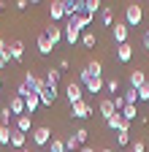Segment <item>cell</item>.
<instances>
[{
    "label": "cell",
    "mask_w": 149,
    "mask_h": 152,
    "mask_svg": "<svg viewBox=\"0 0 149 152\" xmlns=\"http://www.w3.org/2000/svg\"><path fill=\"white\" fill-rule=\"evenodd\" d=\"M141 19H144V8L138 3H127L125 6V25L127 27H138Z\"/></svg>",
    "instance_id": "cell-1"
},
{
    "label": "cell",
    "mask_w": 149,
    "mask_h": 152,
    "mask_svg": "<svg viewBox=\"0 0 149 152\" xmlns=\"http://www.w3.org/2000/svg\"><path fill=\"white\" fill-rule=\"evenodd\" d=\"M111 35H114L117 46H122V44H127V35H130V27H127L125 22H117V25H111Z\"/></svg>",
    "instance_id": "cell-2"
},
{
    "label": "cell",
    "mask_w": 149,
    "mask_h": 152,
    "mask_svg": "<svg viewBox=\"0 0 149 152\" xmlns=\"http://www.w3.org/2000/svg\"><path fill=\"white\" fill-rule=\"evenodd\" d=\"M38 98H41V103H44V106H52L54 101H57V87L44 82V87H41V92H38Z\"/></svg>",
    "instance_id": "cell-3"
},
{
    "label": "cell",
    "mask_w": 149,
    "mask_h": 152,
    "mask_svg": "<svg viewBox=\"0 0 149 152\" xmlns=\"http://www.w3.org/2000/svg\"><path fill=\"white\" fill-rule=\"evenodd\" d=\"M65 95H68V101H71V106H73V103H79V101H81L84 87H81L79 82H68V87H65Z\"/></svg>",
    "instance_id": "cell-4"
},
{
    "label": "cell",
    "mask_w": 149,
    "mask_h": 152,
    "mask_svg": "<svg viewBox=\"0 0 149 152\" xmlns=\"http://www.w3.org/2000/svg\"><path fill=\"white\" fill-rule=\"evenodd\" d=\"M52 139H54V136H52V130H49L46 125H41V128H35V130H33V141L38 144V147H46Z\"/></svg>",
    "instance_id": "cell-5"
},
{
    "label": "cell",
    "mask_w": 149,
    "mask_h": 152,
    "mask_svg": "<svg viewBox=\"0 0 149 152\" xmlns=\"http://www.w3.org/2000/svg\"><path fill=\"white\" fill-rule=\"evenodd\" d=\"M49 16H52V25L60 22V19H65V0H52L49 6Z\"/></svg>",
    "instance_id": "cell-6"
},
{
    "label": "cell",
    "mask_w": 149,
    "mask_h": 152,
    "mask_svg": "<svg viewBox=\"0 0 149 152\" xmlns=\"http://www.w3.org/2000/svg\"><path fill=\"white\" fill-rule=\"evenodd\" d=\"M89 114H92V106L84 103V101H79V103H73V106H71V117H76V120H87Z\"/></svg>",
    "instance_id": "cell-7"
},
{
    "label": "cell",
    "mask_w": 149,
    "mask_h": 152,
    "mask_svg": "<svg viewBox=\"0 0 149 152\" xmlns=\"http://www.w3.org/2000/svg\"><path fill=\"white\" fill-rule=\"evenodd\" d=\"M46 38L52 41V46H57L60 41H65V30L57 27V25H49V27H46Z\"/></svg>",
    "instance_id": "cell-8"
},
{
    "label": "cell",
    "mask_w": 149,
    "mask_h": 152,
    "mask_svg": "<svg viewBox=\"0 0 149 152\" xmlns=\"http://www.w3.org/2000/svg\"><path fill=\"white\" fill-rule=\"evenodd\" d=\"M63 30H65V41H68L71 46H73V44H79V41H81V30H79L76 25H73V22H68V25H65Z\"/></svg>",
    "instance_id": "cell-9"
},
{
    "label": "cell",
    "mask_w": 149,
    "mask_h": 152,
    "mask_svg": "<svg viewBox=\"0 0 149 152\" xmlns=\"http://www.w3.org/2000/svg\"><path fill=\"white\" fill-rule=\"evenodd\" d=\"M8 54H11L14 63H22V60H25V44H22V41H11V44H8Z\"/></svg>",
    "instance_id": "cell-10"
},
{
    "label": "cell",
    "mask_w": 149,
    "mask_h": 152,
    "mask_svg": "<svg viewBox=\"0 0 149 152\" xmlns=\"http://www.w3.org/2000/svg\"><path fill=\"white\" fill-rule=\"evenodd\" d=\"M79 14H84V0H68V3H65V16L73 19Z\"/></svg>",
    "instance_id": "cell-11"
},
{
    "label": "cell",
    "mask_w": 149,
    "mask_h": 152,
    "mask_svg": "<svg viewBox=\"0 0 149 152\" xmlns=\"http://www.w3.org/2000/svg\"><path fill=\"white\" fill-rule=\"evenodd\" d=\"M25 84H27V90H30L33 95H38V92H41V87H44V82H41L33 71H27V73H25Z\"/></svg>",
    "instance_id": "cell-12"
},
{
    "label": "cell",
    "mask_w": 149,
    "mask_h": 152,
    "mask_svg": "<svg viewBox=\"0 0 149 152\" xmlns=\"http://www.w3.org/2000/svg\"><path fill=\"white\" fill-rule=\"evenodd\" d=\"M98 111H100V117H103V120H111V117L117 114V109H114V101H111V98H103V101L98 103Z\"/></svg>",
    "instance_id": "cell-13"
},
{
    "label": "cell",
    "mask_w": 149,
    "mask_h": 152,
    "mask_svg": "<svg viewBox=\"0 0 149 152\" xmlns=\"http://www.w3.org/2000/svg\"><path fill=\"white\" fill-rule=\"evenodd\" d=\"M106 125H108L111 130H117V133H122V130H130V122H125V120H122V114H119V111H117L111 120H106Z\"/></svg>",
    "instance_id": "cell-14"
},
{
    "label": "cell",
    "mask_w": 149,
    "mask_h": 152,
    "mask_svg": "<svg viewBox=\"0 0 149 152\" xmlns=\"http://www.w3.org/2000/svg\"><path fill=\"white\" fill-rule=\"evenodd\" d=\"M117 60L119 63H130V60H133V46H130V44L117 46Z\"/></svg>",
    "instance_id": "cell-15"
},
{
    "label": "cell",
    "mask_w": 149,
    "mask_h": 152,
    "mask_svg": "<svg viewBox=\"0 0 149 152\" xmlns=\"http://www.w3.org/2000/svg\"><path fill=\"white\" fill-rule=\"evenodd\" d=\"M30 128H33V117H30V114H22V117H16V130H19V133H25V136H27Z\"/></svg>",
    "instance_id": "cell-16"
},
{
    "label": "cell",
    "mask_w": 149,
    "mask_h": 152,
    "mask_svg": "<svg viewBox=\"0 0 149 152\" xmlns=\"http://www.w3.org/2000/svg\"><path fill=\"white\" fill-rule=\"evenodd\" d=\"M8 109H11V114H16V117H22V114H25V98H19V95H14V98H11V103H8Z\"/></svg>",
    "instance_id": "cell-17"
},
{
    "label": "cell",
    "mask_w": 149,
    "mask_h": 152,
    "mask_svg": "<svg viewBox=\"0 0 149 152\" xmlns=\"http://www.w3.org/2000/svg\"><path fill=\"white\" fill-rule=\"evenodd\" d=\"M144 84H146L144 71H130V87H133V90H141Z\"/></svg>",
    "instance_id": "cell-18"
},
{
    "label": "cell",
    "mask_w": 149,
    "mask_h": 152,
    "mask_svg": "<svg viewBox=\"0 0 149 152\" xmlns=\"http://www.w3.org/2000/svg\"><path fill=\"white\" fill-rule=\"evenodd\" d=\"M25 144H27V136L14 128V130H11V147H14V149H25Z\"/></svg>",
    "instance_id": "cell-19"
},
{
    "label": "cell",
    "mask_w": 149,
    "mask_h": 152,
    "mask_svg": "<svg viewBox=\"0 0 149 152\" xmlns=\"http://www.w3.org/2000/svg\"><path fill=\"white\" fill-rule=\"evenodd\" d=\"M38 106H41V98H38V95H27V98H25V114H30V117H33Z\"/></svg>",
    "instance_id": "cell-20"
},
{
    "label": "cell",
    "mask_w": 149,
    "mask_h": 152,
    "mask_svg": "<svg viewBox=\"0 0 149 152\" xmlns=\"http://www.w3.org/2000/svg\"><path fill=\"white\" fill-rule=\"evenodd\" d=\"M35 44H38V52H41V54H52V52H54V46H52V41L46 38V33H41Z\"/></svg>",
    "instance_id": "cell-21"
},
{
    "label": "cell",
    "mask_w": 149,
    "mask_h": 152,
    "mask_svg": "<svg viewBox=\"0 0 149 152\" xmlns=\"http://www.w3.org/2000/svg\"><path fill=\"white\" fill-rule=\"evenodd\" d=\"M84 71H87L89 76H103V63H100V60H89V63L84 65Z\"/></svg>",
    "instance_id": "cell-22"
},
{
    "label": "cell",
    "mask_w": 149,
    "mask_h": 152,
    "mask_svg": "<svg viewBox=\"0 0 149 152\" xmlns=\"http://www.w3.org/2000/svg\"><path fill=\"white\" fill-rule=\"evenodd\" d=\"M68 22H73V25H76V27H79V30L84 33V27H87V25L92 22V16H89V14H79V16H73V19H68Z\"/></svg>",
    "instance_id": "cell-23"
},
{
    "label": "cell",
    "mask_w": 149,
    "mask_h": 152,
    "mask_svg": "<svg viewBox=\"0 0 149 152\" xmlns=\"http://www.w3.org/2000/svg\"><path fill=\"white\" fill-rule=\"evenodd\" d=\"M95 44H98V38H95V33H89V30H84V33H81V46H84V49H92Z\"/></svg>",
    "instance_id": "cell-24"
},
{
    "label": "cell",
    "mask_w": 149,
    "mask_h": 152,
    "mask_svg": "<svg viewBox=\"0 0 149 152\" xmlns=\"http://www.w3.org/2000/svg\"><path fill=\"white\" fill-rule=\"evenodd\" d=\"M100 6H103L100 0H84V14H89V16H95V11H98Z\"/></svg>",
    "instance_id": "cell-25"
},
{
    "label": "cell",
    "mask_w": 149,
    "mask_h": 152,
    "mask_svg": "<svg viewBox=\"0 0 149 152\" xmlns=\"http://www.w3.org/2000/svg\"><path fill=\"white\" fill-rule=\"evenodd\" d=\"M44 82L57 87V82H60V71H57V68H46V79H44Z\"/></svg>",
    "instance_id": "cell-26"
},
{
    "label": "cell",
    "mask_w": 149,
    "mask_h": 152,
    "mask_svg": "<svg viewBox=\"0 0 149 152\" xmlns=\"http://www.w3.org/2000/svg\"><path fill=\"white\" fill-rule=\"evenodd\" d=\"M119 114H122V120H125V122H130V120H136V117H138V109H136V106H125Z\"/></svg>",
    "instance_id": "cell-27"
},
{
    "label": "cell",
    "mask_w": 149,
    "mask_h": 152,
    "mask_svg": "<svg viewBox=\"0 0 149 152\" xmlns=\"http://www.w3.org/2000/svg\"><path fill=\"white\" fill-rule=\"evenodd\" d=\"M122 98H125V106H136V101H138V90H133V87H130V90L122 95Z\"/></svg>",
    "instance_id": "cell-28"
},
{
    "label": "cell",
    "mask_w": 149,
    "mask_h": 152,
    "mask_svg": "<svg viewBox=\"0 0 149 152\" xmlns=\"http://www.w3.org/2000/svg\"><path fill=\"white\" fill-rule=\"evenodd\" d=\"M11 144V128L0 125V147H8Z\"/></svg>",
    "instance_id": "cell-29"
},
{
    "label": "cell",
    "mask_w": 149,
    "mask_h": 152,
    "mask_svg": "<svg viewBox=\"0 0 149 152\" xmlns=\"http://www.w3.org/2000/svg\"><path fill=\"white\" fill-rule=\"evenodd\" d=\"M49 152H68V149H65V141L54 136V139H52V149H49Z\"/></svg>",
    "instance_id": "cell-30"
},
{
    "label": "cell",
    "mask_w": 149,
    "mask_h": 152,
    "mask_svg": "<svg viewBox=\"0 0 149 152\" xmlns=\"http://www.w3.org/2000/svg\"><path fill=\"white\" fill-rule=\"evenodd\" d=\"M14 117V114H11V109L8 106H3V109H0V125H6L8 128V120Z\"/></svg>",
    "instance_id": "cell-31"
},
{
    "label": "cell",
    "mask_w": 149,
    "mask_h": 152,
    "mask_svg": "<svg viewBox=\"0 0 149 152\" xmlns=\"http://www.w3.org/2000/svg\"><path fill=\"white\" fill-rule=\"evenodd\" d=\"M73 136H76V141H79V147H81V144L89 139V130H87V128H79L76 133H73Z\"/></svg>",
    "instance_id": "cell-32"
},
{
    "label": "cell",
    "mask_w": 149,
    "mask_h": 152,
    "mask_svg": "<svg viewBox=\"0 0 149 152\" xmlns=\"http://www.w3.org/2000/svg\"><path fill=\"white\" fill-rule=\"evenodd\" d=\"M100 19H103V25H106V27H111V22H114V14H111L108 8H103V14H100Z\"/></svg>",
    "instance_id": "cell-33"
},
{
    "label": "cell",
    "mask_w": 149,
    "mask_h": 152,
    "mask_svg": "<svg viewBox=\"0 0 149 152\" xmlns=\"http://www.w3.org/2000/svg\"><path fill=\"white\" fill-rule=\"evenodd\" d=\"M65 149H68V152L79 149V141H76V136H68V139H65Z\"/></svg>",
    "instance_id": "cell-34"
},
{
    "label": "cell",
    "mask_w": 149,
    "mask_h": 152,
    "mask_svg": "<svg viewBox=\"0 0 149 152\" xmlns=\"http://www.w3.org/2000/svg\"><path fill=\"white\" fill-rule=\"evenodd\" d=\"M106 90L108 92H119V79H108L106 82Z\"/></svg>",
    "instance_id": "cell-35"
},
{
    "label": "cell",
    "mask_w": 149,
    "mask_h": 152,
    "mask_svg": "<svg viewBox=\"0 0 149 152\" xmlns=\"http://www.w3.org/2000/svg\"><path fill=\"white\" fill-rule=\"evenodd\" d=\"M138 101H146V103H149V82L138 90Z\"/></svg>",
    "instance_id": "cell-36"
},
{
    "label": "cell",
    "mask_w": 149,
    "mask_h": 152,
    "mask_svg": "<svg viewBox=\"0 0 149 152\" xmlns=\"http://www.w3.org/2000/svg\"><path fill=\"white\" fill-rule=\"evenodd\" d=\"M146 147H144V141L138 139V141H130V152H144Z\"/></svg>",
    "instance_id": "cell-37"
},
{
    "label": "cell",
    "mask_w": 149,
    "mask_h": 152,
    "mask_svg": "<svg viewBox=\"0 0 149 152\" xmlns=\"http://www.w3.org/2000/svg\"><path fill=\"white\" fill-rule=\"evenodd\" d=\"M117 141L119 144H130V130H122L119 136H117Z\"/></svg>",
    "instance_id": "cell-38"
},
{
    "label": "cell",
    "mask_w": 149,
    "mask_h": 152,
    "mask_svg": "<svg viewBox=\"0 0 149 152\" xmlns=\"http://www.w3.org/2000/svg\"><path fill=\"white\" fill-rule=\"evenodd\" d=\"M111 101H114V109H117V111L125 109V98H122V95H117V98H111Z\"/></svg>",
    "instance_id": "cell-39"
},
{
    "label": "cell",
    "mask_w": 149,
    "mask_h": 152,
    "mask_svg": "<svg viewBox=\"0 0 149 152\" xmlns=\"http://www.w3.org/2000/svg\"><path fill=\"white\" fill-rule=\"evenodd\" d=\"M8 60H11V54H8V52H6V54H0V71L8 65Z\"/></svg>",
    "instance_id": "cell-40"
},
{
    "label": "cell",
    "mask_w": 149,
    "mask_h": 152,
    "mask_svg": "<svg viewBox=\"0 0 149 152\" xmlns=\"http://www.w3.org/2000/svg\"><path fill=\"white\" fill-rule=\"evenodd\" d=\"M71 68V60H68V57H63V60H60V71H68Z\"/></svg>",
    "instance_id": "cell-41"
},
{
    "label": "cell",
    "mask_w": 149,
    "mask_h": 152,
    "mask_svg": "<svg viewBox=\"0 0 149 152\" xmlns=\"http://www.w3.org/2000/svg\"><path fill=\"white\" fill-rule=\"evenodd\" d=\"M14 6H16V8H19V11H25V8H27L30 3H27V0H16V3H14Z\"/></svg>",
    "instance_id": "cell-42"
},
{
    "label": "cell",
    "mask_w": 149,
    "mask_h": 152,
    "mask_svg": "<svg viewBox=\"0 0 149 152\" xmlns=\"http://www.w3.org/2000/svg\"><path fill=\"white\" fill-rule=\"evenodd\" d=\"M141 44H144V49H146V52H149V30H146V33H144V38H141Z\"/></svg>",
    "instance_id": "cell-43"
},
{
    "label": "cell",
    "mask_w": 149,
    "mask_h": 152,
    "mask_svg": "<svg viewBox=\"0 0 149 152\" xmlns=\"http://www.w3.org/2000/svg\"><path fill=\"white\" fill-rule=\"evenodd\" d=\"M8 49H6V41H3V38H0V54H6Z\"/></svg>",
    "instance_id": "cell-44"
},
{
    "label": "cell",
    "mask_w": 149,
    "mask_h": 152,
    "mask_svg": "<svg viewBox=\"0 0 149 152\" xmlns=\"http://www.w3.org/2000/svg\"><path fill=\"white\" fill-rule=\"evenodd\" d=\"M79 152H95V149H92V147H81Z\"/></svg>",
    "instance_id": "cell-45"
},
{
    "label": "cell",
    "mask_w": 149,
    "mask_h": 152,
    "mask_svg": "<svg viewBox=\"0 0 149 152\" xmlns=\"http://www.w3.org/2000/svg\"><path fill=\"white\" fill-rule=\"evenodd\" d=\"M3 8H6V3H3V0H0V11H3Z\"/></svg>",
    "instance_id": "cell-46"
},
{
    "label": "cell",
    "mask_w": 149,
    "mask_h": 152,
    "mask_svg": "<svg viewBox=\"0 0 149 152\" xmlns=\"http://www.w3.org/2000/svg\"><path fill=\"white\" fill-rule=\"evenodd\" d=\"M0 90H3V76H0Z\"/></svg>",
    "instance_id": "cell-47"
},
{
    "label": "cell",
    "mask_w": 149,
    "mask_h": 152,
    "mask_svg": "<svg viewBox=\"0 0 149 152\" xmlns=\"http://www.w3.org/2000/svg\"><path fill=\"white\" fill-rule=\"evenodd\" d=\"M100 152H114V149H100Z\"/></svg>",
    "instance_id": "cell-48"
}]
</instances>
